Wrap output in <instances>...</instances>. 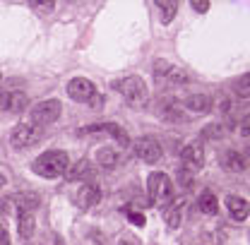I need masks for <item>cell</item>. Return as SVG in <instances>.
I'll use <instances>...</instances> for the list:
<instances>
[{
	"label": "cell",
	"mask_w": 250,
	"mask_h": 245,
	"mask_svg": "<svg viewBox=\"0 0 250 245\" xmlns=\"http://www.w3.org/2000/svg\"><path fill=\"white\" fill-rule=\"evenodd\" d=\"M183 207H186V200H173V204H166L164 216H166V224L168 228H178L181 226V219H183Z\"/></svg>",
	"instance_id": "cell-14"
},
{
	"label": "cell",
	"mask_w": 250,
	"mask_h": 245,
	"mask_svg": "<svg viewBox=\"0 0 250 245\" xmlns=\"http://www.w3.org/2000/svg\"><path fill=\"white\" fill-rule=\"evenodd\" d=\"M248 72H246V75H243V77H241V80H238V82H236V92L241 94V96H243V99H248Z\"/></svg>",
	"instance_id": "cell-24"
},
{
	"label": "cell",
	"mask_w": 250,
	"mask_h": 245,
	"mask_svg": "<svg viewBox=\"0 0 250 245\" xmlns=\"http://www.w3.org/2000/svg\"><path fill=\"white\" fill-rule=\"evenodd\" d=\"M181 156H183V163H186V168L197 171V168H202V166H205V149H202V144H197V142L188 144L186 149L181 152Z\"/></svg>",
	"instance_id": "cell-10"
},
{
	"label": "cell",
	"mask_w": 250,
	"mask_h": 245,
	"mask_svg": "<svg viewBox=\"0 0 250 245\" xmlns=\"http://www.w3.org/2000/svg\"><path fill=\"white\" fill-rule=\"evenodd\" d=\"M111 87L121 94L132 108H140V106L147 103V84H145V80L137 77V75H130V77H123V80H116Z\"/></svg>",
	"instance_id": "cell-2"
},
{
	"label": "cell",
	"mask_w": 250,
	"mask_h": 245,
	"mask_svg": "<svg viewBox=\"0 0 250 245\" xmlns=\"http://www.w3.org/2000/svg\"><path fill=\"white\" fill-rule=\"evenodd\" d=\"M205 135L207 137H219V135H224V130H221V125H212V127H207Z\"/></svg>",
	"instance_id": "cell-30"
},
{
	"label": "cell",
	"mask_w": 250,
	"mask_h": 245,
	"mask_svg": "<svg viewBox=\"0 0 250 245\" xmlns=\"http://www.w3.org/2000/svg\"><path fill=\"white\" fill-rule=\"evenodd\" d=\"M77 207L80 209H92L94 204L101 200V187L96 183H84L80 190H77Z\"/></svg>",
	"instance_id": "cell-9"
},
{
	"label": "cell",
	"mask_w": 250,
	"mask_h": 245,
	"mask_svg": "<svg viewBox=\"0 0 250 245\" xmlns=\"http://www.w3.org/2000/svg\"><path fill=\"white\" fill-rule=\"evenodd\" d=\"M27 106H29L27 94H22V92H2V94H0V111L22 113Z\"/></svg>",
	"instance_id": "cell-8"
},
{
	"label": "cell",
	"mask_w": 250,
	"mask_h": 245,
	"mask_svg": "<svg viewBox=\"0 0 250 245\" xmlns=\"http://www.w3.org/2000/svg\"><path fill=\"white\" fill-rule=\"evenodd\" d=\"M178 185H181V187H190V185H192V176H190L188 171H181V173H178Z\"/></svg>",
	"instance_id": "cell-25"
},
{
	"label": "cell",
	"mask_w": 250,
	"mask_h": 245,
	"mask_svg": "<svg viewBox=\"0 0 250 245\" xmlns=\"http://www.w3.org/2000/svg\"><path fill=\"white\" fill-rule=\"evenodd\" d=\"M46 245H65L61 241V236H56V233H51V236H48V243Z\"/></svg>",
	"instance_id": "cell-32"
},
{
	"label": "cell",
	"mask_w": 250,
	"mask_h": 245,
	"mask_svg": "<svg viewBox=\"0 0 250 245\" xmlns=\"http://www.w3.org/2000/svg\"><path fill=\"white\" fill-rule=\"evenodd\" d=\"M65 176H67V181H87V178H92L94 176L92 161L89 159H82V161L72 163V168H67Z\"/></svg>",
	"instance_id": "cell-12"
},
{
	"label": "cell",
	"mask_w": 250,
	"mask_h": 245,
	"mask_svg": "<svg viewBox=\"0 0 250 245\" xmlns=\"http://www.w3.org/2000/svg\"><path fill=\"white\" fill-rule=\"evenodd\" d=\"M159 106H161V108H159V116L166 118V121H176V118L181 116V108H183L176 99H161Z\"/></svg>",
	"instance_id": "cell-17"
},
{
	"label": "cell",
	"mask_w": 250,
	"mask_h": 245,
	"mask_svg": "<svg viewBox=\"0 0 250 245\" xmlns=\"http://www.w3.org/2000/svg\"><path fill=\"white\" fill-rule=\"evenodd\" d=\"M31 7H39L41 12H51L56 7V2H36V0H31Z\"/></svg>",
	"instance_id": "cell-26"
},
{
	"label": "cell",
	"mask_w": 250,
	"mask_h": 245,
	"mask_svg": "<svg viewBox=\"0 0 250 245\" xmlns=\"http://www.w3.org/2000/svg\"><path fill=\"white\" fill-rule=\"evenodd\" d=\"M226 209H229L231 219L246 221L248 219V200L246 197H238V195H229L226 197Z\"/></svg>",
	"instance_id": "cell-11"
},
{
	"label": "cell",
	"mask_w": 250,
	"mask_h": 245,
	"mask_svg": "<svg viewBox=\"0 0 250 245\" xmlns=\"http://www.w3.org/2000/svg\"><path fill=\"white\" fill-rule=\"evenodd\" d=\"M5 183H7V178H5V176H2V173H0V190H2V187H5Z\"/></svg>",
	"instance_id": "cell-34"
},
{
	"label": "cell",
	"mask_w": 250,
	"mask_h": 245,
	"mask_svg": "<svg viewBox=\"0 0 250 245\" xmlns=\"http://www.w3.org/2000/svg\"><path fill=\"white\" fill-rule=\"evenodd\" d=\"M41 137H43V127H39V125H34V122H20V125L12 130V135H10V140H12V144H15L17 149H24V147L36 144Z\"/></svg>",
	"instance_id": "cell-5"
},
{
	"label": "cell",
	"mask_w": 250,
	"mask_h": 245,
	"mask_svg": "<svg viewBox=\"0 0 250 245\" xmlns=\"http://www.w3.org/2000/svg\"><path fill=\"white\" fill-rule=\"evenodd\" d=\"M118 245H137V238H123Z\"/></svg>",
	"instance_id": "cell-33"
},
{
	"label": "cell",
	"mask_w": 250,
	"mask_h": 245,
	"mask_svg": "<svg viewBox=\"0 0 250 245\" xmlns=\"http://www.w3.org/2000/svg\"><path fill=\"white\" fill-rule=\"evenodd\" d=\"M94 94H96V87H94L92 80H87V77H72V80L67 82V96H70L72 101L89 103V99H92Z\"/></svg>",
	"instance_id": "cell-6"
},
{
	"label": "cell",
	"mask_w": 250,
	"mask_h": 245,
	"mask_svg": "<svg viewBox=\"0 0 250 245\" xmlns=\"http://www.w3.org/2000/svg\"><path fill=\"white\" fill-rule=\"evenodd\" d=\"M190 5H192L197 12H207V10H209V0H192Z\"/></svg>",
	"instance_id": "cell-27"
},
{
	"label": "cell",
	"mask_w": 250,
	"mask_h": 245,
	"mask_svg": "<svg viewBox=\"0 0 250 245\" xmlns=\"http://www.w3.org/2000/svg\"><path fill=\"white\" fill-rule=\"evenodd\" d=\"M0 245H10V233L5 231L2 224H0Z\"/></svg>",
	"instance_id": "cell-31"
},
{
	"label": "cell",
	"mask_w": 250,
	"mask_h": 245,
	"mask_svg": "<svg viewBox=\"0 0 250 245\" xmlns=\"http://www.w3.org/2000/svg\"><path fill=\"white\" fill-rule=\"evenodd\" d=\"M89 106H92V108H101V106H104V96H101V94H94L92 99H89Z\"/></svg>",
	"instance_id": "cell-29"
},
{
	"label": "cell",
	"mask_w": 250,
	"mask_h": 245,
	"mask_svg": "<svg viewBox=\"0 0 250 245\" xmlns=\"http://www.w3.org/2000/svg\"><path fill=\"white\" fill-rule=\"evenodd\" d=\"M156 5L161 7V22H164V24H168V22H171V20L176 17L178 2H173V0H166V2H164V0H159Z\"/></svg>",
	"instance_id": "cell-22"
},
{
	"label": "cell",
	"mask_w": 250,
	"mask_h": 245,
	"mask_svg": "<svg viewBox=\"0 0 250 245\" xmlns=\"http://www.w3.org/2000/svg\"><path fill=\"white\" fill-rule=\"evenodd\" d=\"M70 168V156L67 152H61V149H51V152H43L41 156L34 159L31 163V171L41 178H58V176H65V171Z\"/></svg>",
	"instance_id": "cell-1"
},
{
	"label": "cell",
	"mask_w": 250,
	"mask_h": 245,
	"mask_svg": "<svg viewBox=\"0 0 250 245\" xmlns=\"http://www.w3.org/2000/svg\"><path fill=\"white\" fill-rule=\"evenodd\" d=\"M221 166L226 168V171H231V173H243L248 166H246V156L241 152H226L221 156Z\"/></svg>",
	"instance_id": "cell-13"
},
{
	"label": "cell",
	"mask_w": 250,
	"mask_h": 245,
	"mask_svg": "<svg viewBox=\"0 0 250 245\" xmlns=\"http://www.w3.org/2000/svg\"><path fill=\"white\" fill-rule=\"evenodd\" d=\"M127 216H130V221L135 224V226H145V214H137V212H127Z\"/></svg>",
	"instance_id": "cell-28"
},
{
	"label": "cell",
	"mask_w": 250,
	"mask_h": 245,
	"mask_svg": "<svg viewBox=\"0 0 250 245\" xmlns=\"http://www.w3.org/2000/svg\"><path fill=\"white\" fill-rule=\"evenodd\" d=\"M132 149L137 154V159H142L145 163H156L161 159V144L156 142L154 137H140V140H135Z\"/></svg>",
	"instance_id": "cell-7"
},
{
	"label": "cell",
	"mask_w": 250,
	"mask_h": 245,
	"mask_svg": "<svg viewBox=\"0 0 250 245\" xmlns=\"http://www.w3.org/2000/svg\"><path fill=\"white\" fill-rule=\"evenodd\" d=\"M147 190H149V202L147 204H168L171 202V195H173V183L166 173H152L147 178Z\"/></svg>",
	"instance_id": "cell-3"
},
{
	"label": "cell",
	"mask_w": 250,
	"mask_h": 245,
	"mask_svg": "<svg viewBox=\"0 0 250 245\" xmlns=\"http://www.w3.org/2000/svg\"><path fill=\"white\" fill-rule=\"evenodd\" d=\"M96 161H99L104 168H116V166L121 163V154L116 152L113 147H101V149L96 152Z\"/></svg>",
	"instance_id": "cell-16"
},
{
	"label": "cell",
	"mask_w": 250,
	"mask_h": 245,
	"mask_svg": "<svg viewBox=\"0 0 250 245\" xmlns=\"http://www.w3.org/2000/svg\"><path fill=\"white\" fill-rule=\"evenodd\" d=\"M171 72H173V65L166 61H156L154 62V77L156 80H161V77H171Z\"/></svg>",
	"instance_id": "cell-23"
},
{
	"label": "cell",
	"mask_w": 250,
	"mask_h": 245,
	"mask_svg": "<svg viewBox=\"0 0 250 245\" xmlns=\"http://www.w3.org/2000/svg\"><path fill=\"white\" fill-rule=\"evenodd\" d=\"M186 108L192 113H209L212 111V99L207 94H190L186 99Z\"/></svg>",
	"instance_id": "cell-15"
},
{
	"label": "cell",
	"mask_w": 250,
	"mask_h": 245,
	"mask_svg": "<svg viewBox=\"0 0 250 245\" xmlns=\"http://www.w3.org/2000/svg\"><path fill=\"white\" fill-rule=\"evenodd\" d=\"M200 209L205 214H217L219 212V200L214 192H202L200 195Z\"/></svg>",
	"instance_id": "cell-20"
},
{
	"label": "cell",
	"mask_w": 250,
	"mask_h": 245,
	"mask_svg": "<svg viewBox=\"0 0 250 245\" xmlns=\"http://www.w3.org/2000/svg\"><path fill=\"white\" fill-rule=\"evenodd\" d=\"M61 101L58 99H48V101H39L34 108H31L29 118L34 125H39V127H43V125H51V122H56L61 118Z\"/></svg>",
	"instance_id": "cell-4"
},
{
	"label": "cell",
	"mask_w": 250,
	"mask_h": 245,
	"mask_svg": "<svg viewBox=\"0 0 250 245\" xmlns=\"http://www.w3.org/2000/svg\"><path fill=\"white\" fill-rule=\"evenodd\" d=\"M12 200H15V204H17L20 212H34L39 207V195H34V192H20Z\"/></svg>",
	"instance_id": "cell-18"
},
{
	"label": "cell",
	"mask_w": 250,
	"mask_h": 245,
	"mask_svg": "<svg viewBox=\"0 0 250 245\" xmlns=\"http://www.w3.org/2000/svg\"><path fill=\"white\" fill-rule=\"evenodd\" d=\"M31 233H34V214L31 212H20V236L31 238Z\"/></svg>",
	"instance_id": "cell-21"
},
{
	"label": "cell",
	"mask_w": 250,
	"mask_h": 245,
	"mask_svg": "<svg viewBox=\"0 0 250 245\" xmlns=\"http://www.w3.org/2000/svg\"><path fill=\"white\" fill-rule=\"evenodd\" d=\"M104 132H108L121 147H127L130 144V137H127V132H125L123 127L118 125V122H104Z\"/></svg>",
	"instance_id": "cell-19"
}]
</instances>
